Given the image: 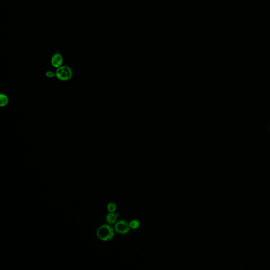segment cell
<instances>
[{
  "instance_id": "obj_1",
  "label": "cell",
  "mask_w": 270,
  "mask_h": 270,
  "mask_svg": "<svg viewBox=\"0 0 270 270\" xmlns=\"http://www.w3.org/2000/svg\"><path fill=\"white\" fill-rule=\"evenodd\" d=\"M97 235L100 240L109 241L114 236L113 228L109 225H102L98 228Z\"/></svg>"
},
{
  "instance_id": "obj_2",
  "label": "cell",
  "mask_w": 270,
  "mask_h": 270,
  "mask_svg": "<svg viewBox=\"0 0 270 270\" xmlns=\"http://www.w3.org/2000/svg\"><path fill=\"white\" fill-rule=\"evenodd\" d=\"M73 72L71 69L67 66H62L57 69L56 77L61 81H68L71 79Z\"/></svg>"
},
{
  "instance_id": "obj_3",
  "label": "cell",
  "mask_w": 270,
  "mask_h": 270,
  "mask_svg": "<svg viewBox=\"0 0 270 270\" xmlns=\"http://www.w3.org/2000/svg\"><path fill=\"white\" fill-rule=\"evenodd\" d=\"M129 224L125 220L118 221L115 226V230L116 232L120 234H126L129 232L130 230Z\"/></svg>"
},
{
  "instance_id": "obj_4",
  "label": "cell",
  "mask_w": 270,
  "mask_h": 270,
  "mask_svg": "<svg viewBox=\"0 0 270 270\" xmlns=\"http://www.w3.org/2000/svg\"><path fill=\"white\" fill-rule=\"evenodd\" d=\"M63 61L64 59L60 53H56L54 54L51 60L52 66L56 68H58L62 66Z\"/></svg>"
},
{
  "instance_id": "obj_5",
  "label": "cell",
  "mask_w": 270,
  "mask_h": 270,
  "mask_svg": "<svg viewBox=\"0 0 270 270\" xmlns=\"http://www.w3.org/2000/svg\"><path fill=\"white\" fill-rule=\"evenodd\" d=\"M118 217H119V214L117 213L110 212L106 216V220L108 223H109L110 224H114L115 223H116Z\"/></svg>"
},
{
  "instance_id": "obj_6",
  "label": "cell",
  "mask_w": 270,
  "mask_h": 270,
  "mask_svg": "<svg viewBox=\"0 0 270 270\" xmlns=\"http://www.w3.org/2000/svg\"><path fill=\"white\" fill-rule=\"evenodd\" d=\"M9 102V98L4 93H1L0 95V106L1 107H5L8 105Z\"/></svg>"
},
{
  "instance_id": "obj_7",
  "label": "cell",
  "mask_w": 270,
  "mask_h": 270,
  "mask_svg": "<svg viewBox=\"0 0 270 270\" xmlns=\"http://www.w3.org/2000/svg\"><path fill=\"white\" fill-rule=\"evenodd\" d=\"M129 225H130V228L131 229L136 230V229H137V228L139 227L140 223H139V222L138 220H131V222L129 223Z\"/></svg>"
},
{
  "instance_id": "obj_8",
  "label": "cell",
  "mask_w": 270,
  "mask_h": 270,
  "mask_svg": "<svg viewBox=\"0 0 270 270\" xmlns=\"http://www.w3.org/2000/svg\"><path fill=\"white\" fill-rule=\"evenodd\" d=\"M107 209L109 212H115L117 209V205L114 202H109L108 204Z\"/></svg>"
},
{
  "instance_id": "obj_9",
  "label": "cell",
  "mask_w": 270,
  "mask_h": 270,
  "mask_svg": "<svg viewBox=\"0 0 270 270\" xmlns=\"http://www.w3.org/2000/svg\"><path fill=\"white\" fill-rule=\"evenodd\" d=\"M46 76L47 77L49 78H52L56 76V73H54V72L52 71H48L46 72Z\"/></svg>"
}]
</instances>
